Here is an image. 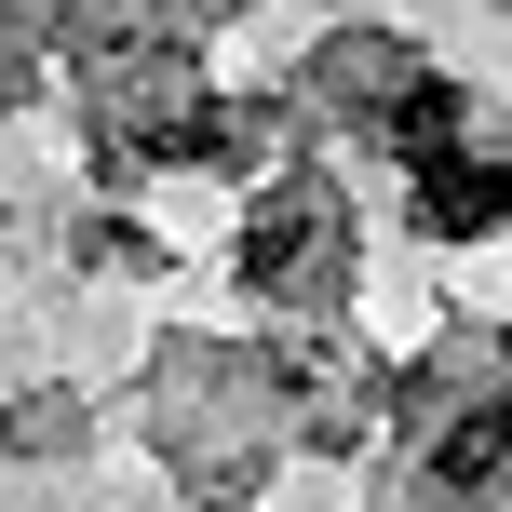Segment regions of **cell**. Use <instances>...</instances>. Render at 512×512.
<instances>
[{
  "mask_svg": "<svg viewBox=\"0 0 512 512\" xmlns=\"http://www.w3.org/2000/svg\"><path fill=\"white\" fill-rule=\"evenodd\" d=\"M391 149H405L418 176L459 162V95H445V81H405V95H391Z\"/></svg>",
  "mask_w": 512,
  "mask_h": 512,
  "instance_id": "7a4b0ae2",
  "label": "cell"
},
{
  "mask_svg": "<svg viewBox=\"0 0 512 512\" xmlns=\"http://www.w3.org/2000/svg\"><path fill=\"white\" fill-rule=\"evenodd\" d=\"M499 418H459V432H432V472H445V486H486V472H499Z\"/></svg>",
  "mask_w": 512,
  "mask_h": 512,
  "instance_id": "3957f363",
  "label": "cell"
},
{
  "mask_svg": "<svg viewBox=\"0 0 512 512\" xmlns=\"http://www.w3.org/2000/svg\"><path fill=\"white\" fill-rule=\"evenodd\" d=\"M418 216H432V230H499L512 176H499V162H432V176H418Z\"/></svg>",
  "mask_w": 512,
  "mask_h": 512,
  "instance_id": "6da1fadb",
  "label": "cell"
}]
</instances>
